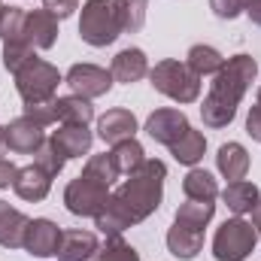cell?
Here are the masks:
<instances>
[{
	"label": "cell",
	"mask_w": 261,
	"mask_h": 261,
	"mask_svg": "<svg viewBox=\"0 0 261 261\" xmlns=\"http://www.w3.org/2000/svg\"><path fill=\"white\" fill-rule=\"evenodd\" d=\"M64 82L73 88V94H79L85 100H94V97H103L113 88V73L94 64H73L67 70Z\"/></svg>",
	"instance_id": "obj_8"
},
{
	"label": "cell",
	"mask_w": 261,
	"mask_h": 261,
	"mask_svg": "<svg viewBox=\"0 0 261 261\" xmlns=\"http://www.w3.org/2000/svg\"><path fill=\"white\" fill-rule=\"evenodd\" d=\"M164 179H167V164L158 158H146L140 170H134L128 179L110 195L107 206L94 216V228H100L107 237L122 234L130 225H140L149 219L164 197Z\"/></svg>",
	"instance_id": "obj_1"
},
{
	"label": "cell",
	"mask_w": 261,
	"mask_h": 261,
	"mask_svg": "<svg viewBox=\"0 0 261 261\" xmlns=\"http://www.w3.org/2000/svg\"><path fill=\"white\" fill-rule=\"evenodd\" d=\"M246 3H249V0H210V9H213L219 18L231 21V18H237L240 12H246Z\"/></svg>",
	"instance_id": "obj_33"
},
{
	"label": "cell",
	"mask_w": 261,
	"mask_h": 261,
	"mask_svg": "<svg viewBox=\"0 0 261 261\" xmlns=\"http://www.w3.org/2000/svg\"><path fill=\"white\" fill-rule=\"evenodd\" d=\"M100 243L91 231H79V228H70L61 231V243H58V261H88L97 255Z\"/></svg>",
	"instance_id": "obj_12"
},
{
	"label": "cell",
	"mask_w": 261,
	"mask_h": 261,
	"mask_svg": "<svg viewBox=\"0 0 261 261\" xmlns=\"http://www.w3.org/2000/svg\"><path fill=\"white\" fill-rule=\"evenodd\" d=\"M15 170H18V167H15L12 161H3V158H0V189H9V186H12Z\"/></svg>",
	"instance_id": "obj_36"
},
{
	"label": "cell",
	"mask_w": 261,
	"mask_h": 261,
	"mask_svg": "<svg viewBox=\"0 0 261 261\" xmlns=\"http://www.w3.org/2000/svg\"><path fill=\"white\" fill-rule=\"evenodd\" d=\"M246 15H249L252 24L261 28V0H249V3H246Z\"/></svg>",
	"instance_id": "obj_37"
},
{
	"label": "cell",
	"mask_w": 261,
	"mask_h": 261,
	"mask_svg": "<svg viewBox=\"0 0 261 261\" xmlns=\"http://www.w3.org/2000/svg\"><path fill=\"white\" fill-rule=\"evenodd\" d=\"M189 128L192 125H189L186 113H179V110H155L146 119V134L161 146H173Z\"/></svg>",
	"instance_id": "obj_10"
},
{
	"label": "cell",
	"mask_w": 261,
	"mask_h": 261,
	"mask_svg": "<svg viewBox=\"0 0 261 261\" xmlns=\"http://www.w3.org/2000/svg\"><path fill=\"white\" fill-rule=\"evenodd\" d=\"M94 258L97 261H140V255H137V249L128 240H122V234H113V237H107V243L97 249Z\"/></svg>",
	"instance_id": "obj_30"
},
{
	"label": "cell",
	"mask_w": 261,
	"mask_h": 261,
	"mask_svg": "<svg viewBox=\"0 0 261 261\" xmlns=\"http://www.w3.org/2000/svg\"><path fill=\"white\" fill-rule=\"evenodd\" d=\"M49 140L58 146V152H61L64 158H82V155H88L94 137H91L88 125H61Z\"/></svg>",
	"instance_id": "obj_15"
},
{
	"label": "cell",
	"mask_w": 261,
	"mask_h": 261,
	"mask_svg": "<svg viewBox=\"0 0 261 261\" xmlns=\"http://www.w3.org/2000/svg\"><path fill=\"white\" fill-rule=\"evenodd\" d=\"M110 158H113V164H116L119 176H130L134 170H140V167H143L146 152H143V146L130 137V140H122V143H116V146H113Z\"/></svg>",
	"instance_id": "obj_24"
},
{
	"label": "cell",
	"mask_w": 261,
	"mask_h": 261,
	"mask_svg": "<svg viewBox=\"0 0 261 261\" xmlns=\"http://www.w3.org/2000/svg\"><path fill=\"white\" fill-rule=\"evenodd\" d=\"M122 34L119 18H116V6L113 0H85L82 3V15H79V37L94 46L103 49L110 43H116V37Z\"/></svg>",
	"instance_id": "obj_6"
},
{
	"label": "cell",
	"mask_w": 261,
	"mask_h": 261,
	"mask_svg": "<svg viewBox=\"0 0 261 261\" xmlns=\"http://www.w3.org/2000/svg\"><path fill=\"white\" fill-rule=\"evenodd\" d=\"M200 246H203V231L176 225V222H173V228L167 231V249H170V255H176V258L192 261L197 252H200Z\"/></svg>",
	"instance_id": "obj_20"
},
{
	"label": "cell",
	"mask_w": 261,
	"mask_h": 261,
	"mask_svg": "<svg viewBox=\"0 0 261 261\" xmlns=\"http://www.w3.org/2000/svg\"><path fill=\"white\" fill-rule=\"evenodd\" d=\"M216 167H219V173H222L225 179L237 182V179H243L246 170H249V152H246L240 143H225V146H219Z\"/></svg>",
	"instance_id": "obj_19"
},
{
	"label": "cell",
	"mask_w": 261,
	"mask_h": 261,
	"mask_svg": "<svg viewBox=\"0 0 261 261\" xmlns=\"http://www.w3.org/2000/svg\"><path fill=\"white\" fill-rule=\"evenodd\" d=\"M58 243H61V228L52 219H31L28 222V231L21 240L24 252H31L34 258H49L58 252Z\"/></svg>",
	"instance_id": "obj_9"
},
{
	"label": "cell",
	"mask_w": 261,
	"mask_h": 261,
	"mask_svg": "<svg viewBox=\"0 0 261 261\" xmlns=\"http://www.w3.org/2000/svg\"><path fill=\"white\" fill-rule=\"evenodd\" d=\"M0 15H3V0H0Z\"/></svg>",
	"instance_id": "obj_40"
},
{
	"label": "cell",
	"mask_w": 261,
	"mask_h": 261,
	"mask_svg": "<svg viewBox=\"0 0 261 261\" xmlns=\"http://www.w3.org/2000/svg\"><path fill=\"white\" fill-rule=\"evenodd\" d=\"M216 213V203L213 200H186L179 210H176V225H186V228H195V231H203L210 225Z\"/></svg>",
	"instance_id": "obj_25"
},
{
	"label": "cell",
	"mask_w": 261,
	"mask_h": 261,
	"mask_svg": "<svg viewBox=\"0 0 261 261\" xmlns=\"http://www.w3.org/2000/svg\"><path fill=\"white\" fill-rule=\"evenodd\" d=\"M12 76H15V88H18V94H21L24 103H52L55 91L61 85L58 67H52L49 61H43L37 55L31 61H24Z\"/></svg>",
	"instance_id": "obj_5"
},
{
	"label": "cell",
	"mask_w": 261,
	"mask_h": 261,
	"mask_svg": "<svg viewBox=\"0 0 261 261\" xmlns=\"http://www.w3.org/2000/svg\"><path fill=\"white\" fill-rule=\"evenodd\" d=\"M6 152V128H0V155Z\"/></svg>",
	"instance_id": "obj_39"
},
{
	"label": "cell",
	"mask_w": 261,
	"mask_h": 261,
	"mask_svg": "<svg viewBox=\"0 0 261 261\" xmlns=\"http://www.w3.org/2000/svg\"><path fill=\"white\" fill-rule=\"evenodd\" d=\"M49 189H52V176H49L43 167H37V164H28V167L15 170L12 192L21 197V200H31V203H37V200H43V197L49 195Z\"/></svg>",
	"instance_id": "obj_13"
},
{
	"label": "cell",
	"mask_w": 261,
	"mask_h": 261,
	"mask_svg": "<svg viewBox=\"0 0 261 261\" xmlns=\"http://www.w3.org/2000/svg\"><path fill=\"white\" fill-rule=\"evenodd\" d=\"M28 216L15 206H9L6 200H0V246L6 249H18L21 240H24V231H28Z\"/></svg>",
	"instance_id": "obj_18"
},
{
	"label": "cell",
	"mask_w": 261,
	"mask_h": 261,
	"mask_svg": "<svg viewBox=\"0 0 261 261\" xmlns=\"http://www.w3.org/2000/svg\"><path fill=\"white\" fill-rule=\"evenodd\" d=\"M24 37L34 49H52L58 40V18L49 9H34L24 18Z\"/></svg>",
	"instance_id": "obj_14"
},
{
	"label": "cell",
	"mask_w": 261,
	"mask_h": 261,
	"mask_svg": "<svg viewBox=\"0 0 261 261\" xmlns=\"http://www.w3.org/2000/svg\"><path fill=\"white\" fill-rule=\"evenodd\" d=\"M24 18H28L24 9H18V6H3V15H0V40H3V46L28 43V37H24ZM28 46H31V43H28Z\"/></svg>",
	"instance_id": "obj_29"
},
{
	"label": "cell",
	"mask_w": 261,
	"mask_h": 261,
	"mask_svg": "<svg viewBox=\"0 0 261 261\" xmlns=\"http://www.w3.org/2000/svg\"><path fill=\"white\" fill-rule=\"evenodd\" d=\"M43 9H49L55 18H67L73 9H79V0H43Z\"/></svg>",
	"instance_id": "obj_34"
},
{
	"label": "cell",
	"mask_w": 261,
	"mask_h": 261,
	"mask_svg": "<svg viewBox=\"0 0 261 261\" xmlns=\"http://www.w3.org/2000/svg\"><path fill=\"white\" fill-rule=\"evenodd\" d=\"M113 79L116 82H125V85H134L140 82L146 73H149V61H146V52L143 49H122L116 58H113V67H110Z\"/></svg>",
	"instance_id": "obj_17"
},
{
	"label": "cell",
	"mask_w": 261,
	"mask_h": 261,
	"mask_svg": "<svg viewBox=\"0 0 261 261\" xmlns=\"http://www.w3.org/2000/svg\"><path fill=\"white\" fill-rule=\"evenodd\" d=\"M182 192H186L189 200H216L219 197V186H216L213 173L192 167L186 173V179H182Z\"/></svg>",
	"instance_id": "obj_27"
},
{
	"label": "cell",
	"mask_w": 261,
	"mask_h": 261,
	"mask_svg": "<svg viewBox=\"0 0 261 261\" xmlns=\"http://www.w3.org/2000/svg\"><path fill=\"white\" fill-rule=\"evenodd\" d=\"M186 64L192 67V73H197V76L203 79V76H210V73H219V70L225 67V58L219 55V49L197 43V46H192V49H189Z\"/></svg>",
	"instance_id": "obj_28"
},
{
	"label": "cell",
	"mask_w": 261,
	"mask_h": 261,
	"mask_svg": "<svg viewBox=\"0 0 261 261\" xmlns=\"http://www.w3.org/2000/svg\"><path fill=\"white\" fill-rule=\"evenodd\" d=\"M225 206L234 213V216H246L255 210V203L261 200L258 186L255 182H246V179H237V182H228V189L222 192Z\"/></svg>",
	"instance_id": "obj_21"
},
{
	"label": "cell",
	"mask_w": 261,
	"mask_h": 261,
	"mask_svg": "<svg viewBox=\"0 0 261 261\" xmlns=\"http://www.w3.org/2000/svg\"><path fill=\"white\" fill-rule=\"evenodd\" d=\"M258 237H261V234H258Z\"/></svg>",
	"instance_id": "obj_42"
},
{
	"label": "cell",
	"mask_w": 261,
	"mask_h": 261,
	"mask_svg": "<svg viewBox=\"0 0 261 261\" xmlns=\"http://www.w3.org/2000/svg\"><path fill=\"white\" fill-rule=\"evenodd\" d=\"M52 107H55V122H61V125H88L94 119V107L79 94L55 97Z\"/></svg>",
	"instance_id": "obj_22"
},
{
	"label": "cell",
	"mask_w": 261,
	"mask_h": 261,
	"mask_svg": "<svg viewBox=\"0 0 261 261\" xmlns=\"http://www.w3.org/2000/svg\"><path fill=\"white\" fill-rule=\"evenodd\" d=\"M43 140H46V134L43 128L37 125V122H31V119H12L9 125H6V149L9 152H18V155H34L40 146H43Z\"/></svg>",
	"instance_id": "obj_11"
},
{
	"label": "cell",
	"mask_w": 261,
	"mask_h": 261,
	"mask_svg": "<svg viewBox=\"0 0 261 261\" xmlns=\"http://www.w3.org/2000/svg\"><path fill=\"white\" fill-rule=\"evenodd\" d=\"M258 243V231L252 222L246 219H228L222 222V228L213 237V255L219 261H246V255L255 249Z\"/></svg>",
	"instance_id": "obj_7"
},
{
	"label": "cell",
	"mask_w": 261,
	"mask_h": 261,
	"mask_svg": "<svg viewBox=\"0 0 261 261\" xmlns=\"http://www.w3.org/2000/svg\"><path fill=\"white\" fill-rule=\"evenodd\" d=\"M119 170L113 164V158L103 155H91L82 167V173L76 179H70L64 189V203L73 216H97L107 200H110V189L116 186Z\"/></svg>",
	"instance_id": "obj_3"
},
{
	"label": "cell",
	"mask_w": 261,
	"mask_h": 261,
	"mask_svg": "<svg viewBox=\"0 0 261 261\" xmlns=\"http://www.w3.org/2000/svg\"><path fill=\"white\" fill-rule=\"evenodd\" d=\"M170 149V155L179 161V164H189V167H195L197 161L203 158V152H206V137L200 134V130L189 128L173 146H167Z\"/></svg>",
	"instance_id": "obj_23"
},
{
	"label": "cell",
	"mask_w": 261,
	"mask_h": 261,
	"mask_svg": "<svg viewBox=\"0 0 261 261\" xmlns=\"http://www.w3.org/2000/svg\"><path fill=\"white\" fill-rule=\"evenodd\" d=\"M113 6H116V18H119L122 34H137L146 24L149 0H113Z\"/></svg>",
	"instance_id": "obj_26"
},
{
	"label": "cell",
	"mask_w": 261,
	"mask_h": 261,
	"mask_svg": "<svg viewBox=\"0 0 261 261\" xmlns=\"http://www.w3.org/2000/svg\"><path fill=\"white\" fill-rule=\"evenodd\" d=\"M252 225H255V231L261 234V200L255 203V210H252Z\"/></svg>",
	"instance_id": "obj_38"
},
{
	"label": "cell",
	"mask_w": 261,
	"mask_h": 261,
	"mask_svg": "<svg viewBox=\"0 0 261 261\" xmlns=\"http://www.w3.org/2000/svg\"><path fill=\"white\" fill-rule=\"evenodd\" d=\"M246 134L261 143V103H255L252 110H249V116H246Z\"/></svg>",
	"instance_id": "obj_35"
},
{
	"label": "cell",
	"mask_w": 261,
	"mask_h": 261,
	"mask_svg": "<svg viewBox=\"0 0 261 261\" xmlns=\"http://www.w3.org/2000/svg\"><path fill=\"white\" fill-rule=\"evenodd\" d=\"M149 79H152V88L161 91L164 97L176 100V103H195L200 97V76L192 73V67L182 64V61H158V64L149 70Z\"/></svg>",
	"instance_id": "obj_4"
},
{
	"label": "cell",
	"mask_w": 261,
	"mask_h": 261,
	"mask_svg": "<svg viewBox=\"0 0 261 261\" xmlns=\"http://www.w3.org/2000/svg\"><path fill=\"white\" fill-rule=\"evenodd\" d=\"M258 73V64L252 55H234L228 58L225 67L216 73L213 85H210V94L203 97V107H200V119L206 128H228L237 116V107L246 94V88L252 85Z\"/></svg>",
	"instance_id": "obj_2"
},
{
	"label": "cell",
	"mask_w": 261,
	"mask_h": 261,
	"mask_svg": "<svg viewBox=\"0 0 261 261\" xmlns=\"http://www.w3.org/2000/svg\"><path fill=\"white\" fill-rule=\"evenodd\" d=\"M97 134H100L103 143L116 146V143L130 140V137L137 134V119H134L130 110H110L107 116H100V122H97Z\"/></svg>",
	"instance_id": "obj_16"
},
{
	"label": "cell",
	"mask_w": 261,
	"mask_h": 261,
	"mask_svg": "<svg viewBox=\"0 0 261 261\" xmlns=\"http://www.w3.org/2000/svg\"><path fill=\"white\" fill-rule=\"evenodd\" d=\"M34 164H37V167H43L49 176H58V173L64 170L67 158L61 155V152H58V146H55V143L46 137V140H43V146L34 152Z\"/></svg>",
	"instance_id": "obj_31"
},
{
	"label": "cell",
	"mask_w": 261,
	"mask_h": 261,
	"mask_svg": "<svg viewBox=\"0 0 261 261\" xmlns=\"http://www.w3.org/2000/svg\"><path fill=\"white\" fill-rule=\"evenodd\" d=\"M52 103H55V100H52ZM52 103H24V119L37 122L40 128L52 125V122H55V107H52Z\"/></svg>",
	"instance_id": "obj_32"
},
{
	"label": "cell",
	"mask_w": 261,
	"mask_h": 261,
	"mask_svg": "<svg viewBox=\"0 0 261 261\" xmlns=\"http://www.w3.org/2000/svg\"><path fill=\"white\" fill-rule=\"evenodd\" d=\"M258 103H261V88H258Z\"/></svg>",
	"instance_id": "obj_41"
}]
</instances>
